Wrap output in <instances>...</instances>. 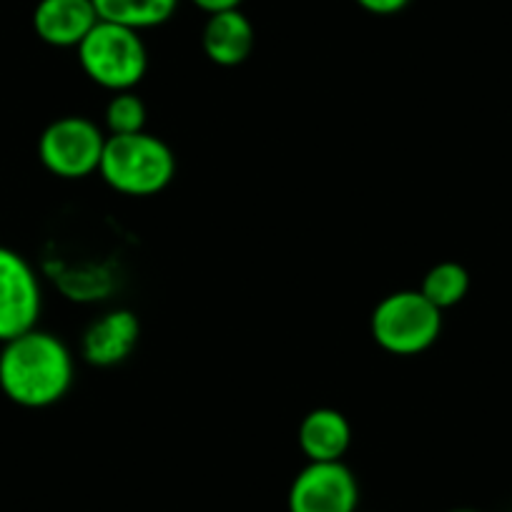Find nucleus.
I'll return each instance as SVG.
<instances>
[{
    "label": "nucleus",
    "instance_id": "obj_1",
    "mask_svg": "<svg viewBox=\"0 0 512 512\" xmlns=\"http://www.w3.org/2000/svg\"><path fill=\"white\" fill-rule=\"evenodd\" d=\"M76 364L68 344L46 329L0 344V392L18 407L46 410L71 390Z\"/></svg>",
    "mask_w": 512,
    "mask_h": 512
},
{
    "label": "nucleus",
    "instance_id": "obj_2",
    "mask_svg": "<svg viewBox=\"0 0 512 512\" xmlns=\"http://www.w3.org/2000/svg\"><path fill=\"white\" fill-rule=\"evenodd\" d=\"M98 174L118 194L156 196L174 181L176 156L164 139L149 131L106 136Z\"/></svg>",
    "mask_w": 512,
    "mask_h": 512
},
{
    "label": "nucleus",
    "instance_id": "obj_3",
    "mask_svg": "<svg viewBox=\"0 0 512 512\" xmlns=\"http://www.w3.org/2000/svg\"><path fill=\"white\" fill-rule=\"evenodd\" d=\"M81 71L106 91H134L146 76L149 53L139 31L98 21L76 48Z\"/></svg>",
    "mask_w": 512,
    "mask_h": 512
},
{
    "label": "nucleus",
    "instance_id": "obj_4",
    "mask_svg": "<svg viewBox=\"0 0 512 512\" xmlns=\"http://www.w3.org/2000/svg\"><path fill=\"white\" fill-rule=\"evenodd\" d=\"M372 337L384 352L415 357L427 352L442 332V312L422 297L420 289L392 292L374 307Z\"/></svg>",
    "mask_w": 512,
    "mask_h": 512
},
{
    "label": "nucleus",
    "instance_id": "obj_5",
    "mask_svg": "<svg viewBox=\"0 0 512 512\" xmlns=\"http://www.w3.org/2000/svg\"><path fill=\"white\" fill-rule=\"evenodd\" d=\"M103 146L106 136L96 121L86 116H61L38 136V159L48 174L76 181L98 174Z\"/></svg>",
    "mask_w": 512,
    "mask_h": 512
},
{
    "label": "nucleus",
    "instance_id": "obj_6",
    "mask_svg": "<svg viewBox=\"0 0 512 512\" xmlns=\"http://www.w3.org/2000/svg\"><path fill=\"white\" fill-rule=\"evenodd\" d=\"M41 279L26 256L0 244V344L38 327Z\"/></svg>",
    "mask_w": 512,
    "mask_h": 512
},
{
    "label": "nucleus",
    "instance_id": "obj_7",
    "mask_svg": "<svg viewBox=\"0 0 512 512\" xmlns=\"http://www.w3.org/2000/svg\"><path fill=\"white\" fill-rule=\"evenodd\" d=\"M289 512H357V475L339 462H307L287 492Z\"/></svg>",
    "mask_w": 512,
    "mask_h": 512
},
{
    "label": "nucleus",
    "instance_id": "obj_8",
    "mask_svg": "<svg viewBox=\"0 0 512 512\" xmlns=\"http://www.w3.org/2000/svg\"><path fill=\"white\" fill-rule=\"evenodd\" d=\"M141 322L131 309H111L88 324L81 339V357L93 367H116L139 347Z\"/></svg>",
    "mask_w": 512,
    "mask_h": 512
},
{
    "label": "nucleus",
    "instance_id": "obj_9",
    "mask_svg": "<svg viewBox=\"0 0 512 512\" xmlns=\"http://www.w3.org/2000/svg\"><path fill=\"white\" fill-rule=\"evenodd\" d=\"M98 23L93 0H38L33 31L53 48H78Z\"/></svg>",
    "mask_w": 512,
    "mask_h": 512
},
{
    "label": "nucleus",
    "instance_id": "obj_10",
    "mask_svg": "<svg viewBox=\"0 0 512 512\" xmlns=\"http://www.w3.org/2000/svg\"><path fill=\"white\" fill-rule=\"evenodd\" d=\"M297 442L307 462H339L352 445V427L334 407H317L299 422Z\"/></svg>",
    "mask_w": 512,
    "mask_h": 512
},
{
    "label": "nucleus",
    "instance_id": "obj_11",
    "mask_svg": "<svg viewBox=\"0 0 512 512\" xmlns=\"http://www.w3.org/2000/svg\"><path fill=\"white\" fill-rule=\"evenodd\" d=\"M254 41V26L239 8L209 16L201 33L206 58L221 68L241 66L254 51Z\"/></svg>",
    "mask_w": 512,
    "mask_h": 512
},
{
    "label": "nucleus",
    "instance_id": "obj_12",
    "mask_svg": "<svg viewBox=\"0 0 512 512\" xmlns=\"http://www.w3.org/2000/svg\"><path fill=\"white\" fill-rule=\"evenodd\" d=\"M98 21L116 23L131 31L164 26L179 8V0H93Z\"/></svg>",
    "mask_w": 512,
    "mask_h": 512
},
{
    "label": "nucleus",
    "instance_id": "obj_13",
    "mask_svg": "<svg viewBox=\"0 0 512 512\" xmlns=\"http://www.w3.org/2000/svg\"><path fill=\"white\" fill-rule=\"evenodd\" d=\"M422 297L440 312L457 307L470 292V274L457 262H440L425 274L420 284Z\"/></svg>",
    "mask_w": 512,
    "mask_h": 512
},
{
    "label": "nucleus",
    "instance_id": "obj_14",
    "mask_svg": "<svg viewBox=\"0 0 512 512\" xmlns=\"http://www.w3.org/2000/svg\"><path fill=\"white\" fill-rule=\"evenodd\" d=\"M108 136H128L146 131V103L134 91H118L108 98L106 111Z\"/></svg>",
    "mask_w": 512,
    "mask_h": 512
},
{
    "label": "nucleus",
    "instance_id": "obj_15",
    "mask_svg": "<svg viewBox=\"0 0 512 512\" xmlns=\"http://www.w3.org/2000/svg\"><path fill=\"white\" fill-rule=\"evenodd\" d=\"M354 3L372 16H395L410 6V0H354Z\"/></svg>",
    "mask_w": 512,
    "mask_h": 512
},
{
    "label": "nucleus",
    "instance_id": "obj_16",
    "mask_svg": "<svg viewBox=\"0 0 512 512\" xmlns=\"http://www.w3.org/2000/svg\"><path fill=\"white\" fill-rule=\"evenodd\" d=\"M199 11L209 13V16H214V13H224V11H234V8L241 6V0H191Z\"/></svg>",
    "mask_w": 512,
    "mask_h": 512
},
{
    "label": "nucleus",
    "instance_id": "obj_17",
    "mask_svg": "<svg viewBox=\"0 0 512 512\" xmlns=\"http://www.w3.org/2000/svg\"><path fill=\"white\" fill-rule=\"evenodd\" d=\"M450 512H480V510H472V507H457V510H450Z\"/></svg>",
    "mask_w": 512,
    "mask_h": 512
},
{
    "label": "nucleus",
    "instance_id": "obj_18",
    "mask_svg": "<svg viewBox=\"0 0 512 512\" xmlns=\"http://www.w3.org/2000/svg\"><path fill=\"white\" fill-rule=\"evenodd\" d=\"M357 512H362V510H357Z\"/></svg>",
    "mask_w": 512,
    "mask_h": 512
}]
</instances>
